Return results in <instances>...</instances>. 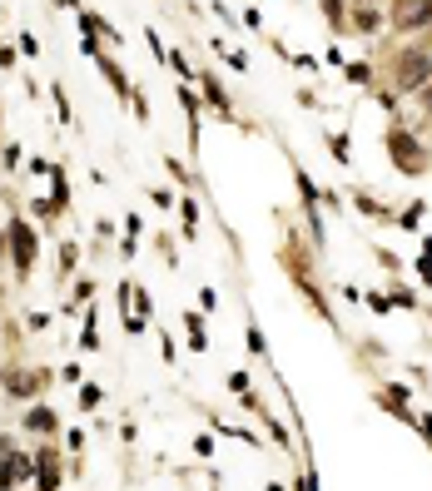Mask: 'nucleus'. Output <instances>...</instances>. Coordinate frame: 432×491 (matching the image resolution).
Masks as SVG:
<instances>
[{"label": "nucleus", "mask_w": 432, "mask_h": 491, "mask_svg": "<svg viewBox=\"0 0 432 491\" xmlns=\"http://www.w3.org/2000/svg\"><path fill=\"white\" fill-rule=\"evenodd\" d=\"M0 298H5V293H0Z\"/></svg>", "instance_id": "nucleus-13"}, {"label": "nucleus", "mask_w": 432, "mask_h": 491, "mask_svg": "<svg viewBox=\"0 0 432 491\" xmlns=\"http://www.w3.org/2000/svg\"><path fill=\"white\" fill-rule=\"evenodd\" d=\"M387 20H393V30H422L432 25V0H393Z\"/></svg>", "instance_id": "nucleus-3"}, {"label": "nucleus", "mask_w": 432, "mask_h": 491, "mask_svg": "<svg viewBox=\"0 0 432 491\" xmlns=\"http://www.w3.org/2000/svg\"><path fill=\"white\" fill-rule=\"evenodd\" d=\"M5 65H10V50H5V45H0V70H5Z\"/></svg>", "instance_id": "nucleus-11"}, {"label": "nucleus", "mask_w": 432, "mask_h": 491, "mask_svg": "<svg viewBox=\"0 0 432 491\" xmlns=\"http://www.w3.org/2000/svg\"><path fill=\"white\" fill-rule=\"evenodd\" d=\"M10 253H15V268L20 273H30V263H35V233L25 228V224H10Z\"/></svg>", "instance_id": "nucleus-4"}, {"label": "nucleus", "mask_w": 432, "mask_h": 491, "mask_svg": "<svg viewBox=\"0 0 432 491\" xmlns=\"http://www.w3.org/2000/svg\"><path fill=\"white\" fill-rule=\"evenodd\" d=\"M353 25H358L363 35H373V30L383 25V15H378V10H368V5H358V15H353Z\"/></svg>", "instance_id": "nucleus-7"}, {"label": "nucleus", "mask_w": 432, "mask_h": 491, "mask_svg": "<svg viewBox=\"0 0 432 491\" xmlns=\"http://www.w3.org/2000/svg\"><path fill=\"white\" fill-rule=\"evenodd\" d=\"M422 104H427V115H432V84H422Z\"/></svg>", "instance_id": "nucleus-9"}, {"label": "nucleus", "mask_w": 432, "mask_h": 491, "mask_svg": "<svg viewBox=\"0 0 432 491\" xmlns=\"http://www.w3.org/2000/svg\"><path fill=\"white\" fill-rule=\"evenodd\" d=\"M0 253H5V233H0Z\"/></svg>", "instance_id": "nucleus-12"}, {"label": "nucleus", "mask_w": 432, "mask_h": 491, "mask_svg": "<svg viewBox=\"0 0 432 491\" xmlns=\"http://www.w3.org/2000/svg\"><path fill=\"white\" fill-rule=\"evenodd\" d=\"M427 75H432V55H427V50H403V55L393 60V90H398V95L422 90Z\"/></svg>", "instance_id": "nucleus-1"}, {"label": "nucleus", "mask_w": 432, "mask_h": 491, "mask_svg": "<svg viewBox=\"0 0 432 491\" xmlns=\"http://www.w3.org/2000/svg\"><path fill=\"white\" fill-rule=\"evenodd\" d=\"M35 491H60V477H55V466H45V472L35 477Z\"/></svg>", "instance_id": "nucleus-8"}, {"label": "nucleus", "mask_w": 432, "mask_h": 491, "mask_svg": "<svg viewBox=\"0 0 432 491\" xmlns=\"http://www.w3.org/2000/svg\"><path fill=\"white\" fill-rule=\"evenodd\" d=\"M0 462H10V442L5 437H0Z\"/></svg>", "instance_id": "nucleus-10"}, {"label": "nucleus", "mask_w": 432, "mask_h": 491, "mask_svg": "<svg viewBox=\"0 0 432 491\" xmlns=\"http://www.w3.org/2000/svg\"><path fill=\"white\" fill-rule=\"evenodd\" d=\"M40 387H45V372H10L5 377V392L10 397H35Z\"/></svg>", "instance_id": "nucleus-5"}, {"label": "nucleus", "mask_w": 432, "mask_h": 491, "mask_svg": "<svg viewBox=\"0 0 432 491\" xmlns=\"http://www.w3.org/2000/svg\"><path fill=\"white\" fill-rule=\"evenodd\" d=\"M387 154L398 159L403 174H422L427 169V154H422V144L407 134V130H387Z\"/></svg>", "instance_id": "nucleus-2"}, {"label": "nucleus", "mask_w": 432, "mask_h": 491, "mask_svg": "<svg viewBox=\"0 0 432 491\" xmlns=\"http://www.w3.org/2000/svg\"><path fill=\"white\" fill-rule=\"evenodd\" d=\"M25 427H30V432H55V412L30 407V412H25Z\"/></svg>", "instance_id": "nucleus-6"}]
</instances>
